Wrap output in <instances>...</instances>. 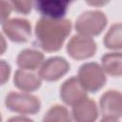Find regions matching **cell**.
I'll return each mask as SVG.
<instances>
[{"mask_svg": "<svg viewBox=\"0 0 122 122\" xmlns=\"http://www.w3.org/2000/svg\"><path fill=\"white\" fill-rule=\"evenodd\" d=\"M70 19H51L41 17L34 28V45L47 52L58 51L71 31Z\"/></svg>", "mask_w": 122, "mask_h": 122, "instance_id": "obj_1", "label": "cell"}, {"mask_svg": "<svg viewBox=\"0 0 122 122\" xmlns=\"http://www.w3.org/2000/svg\"><path fill=\"white\" fill-rule=\"evenodd\" d=\"M108 23V18L101 10H86L76 19L74 24L75 30L84 36L92 37L99 35Z\"/></svg>", "mask_w": 122, "mask_h": 122, "instance_id": "obj_2", "label": "cell"}, {"mask_svg": "<svg viewBox=\"0 0 122 122\" xmlns=\"http://www.w3.org/2000/svg\"><path fill=\"white\" fill-rule=\"evenodd\" d=\"M77 77L83 88L92 93L101 90L107 81L103 68L96 62H87L81 65Z\"/></svg>", "mask_w": 122, "mask_h": 122, "instance_id": "obj_3", "label": "cell"}, {"mask_svg": "<svg viewBox=\"0 0 122 122\" xmlns=\"http://www.w3.org/2000/svg\"><path fill=\"white\" fill-rule=\"evenodd\" d=\"M6 108L21 114H36L41 109V102L35 95L10 92L5 98Z\"/></svg>", "mask_w": 122, "mask_h": 122, "instance_id": "obj_4", "label": "cell"}, {"mask_svg": "<svg viewBox=\"0 0 122 122\" xmlns=\"http://www.w3.org/2000/svg\"><path fill=\"white\" fill-rule=\"evenodd\" d=\"M96 43L92 37L81 34L73 35L67 44V53L74 60H85L96 52Z\"/></svg>", "mask_w": 122, "mask_h": 122, "instance_id": "obj_5", "label": "cell"}, {"mask_svg": "<svg viewBox=\"0 0 122 122\" xmlns=\"http://www.w3.org/2000/svg\"><path fill=\"white\" fill-rule=\"evenodd\" d=\"M3 33L14 43L28 42L31 36V25L28 19L25 18H11L8 19L2 24Z\"/></svg>", "mask_w": 122, "mask_h": 122, "instance_id": "obj_6", "label": "cell"}, {"mask_svg": "<svg viewBox=\"0 0 122 122\" xmlns=\"http://www.w3.org/2000/svg\"><path fill=\"white\" fill-rule=\"evenodd\" d=\"M70 63L64 57L53 56L43 62L39 69L38 75L45 81L54 82L62 78L70 71Z\"/></svg>", "mask_w": 122, "mask_h": 122, "instance_id": "obj_7", "label": "cell"}, {"mask_svg": "<svg viewBox=\"0 0 122 122\" xmlns=\"http://www.w3.org/2000/svg\"><path fill=\"white\" fill-rule=\"evenodd\" d=\"M59 94L62 101L71 107L87 98V91L83 88L77 76H71L63 82Z\"/></svg>", "mask_w": 122, "mask_h": 122, "instance_id": "obj_8", "label": "cell"}, {"mask_svg": "<svg viewBox=\"0 0 122 122\" xmlns=\"http://www.w3.org/2000/svg\"><path fill=\"white\" fill-rule=\"evenodd\" d=\"M99 106L103 117H122V93L116 90L105 92L99 100Z\"/></svg>", "mask_w": 122, "mask_h": 122, "instance_id": "obj_9", "label": "cell"}, {"mask_svg": "<svg viewBox=\"0 0 122 122\" xmlns=\"http://www.w3.org/2000/svg\"><path fill=\"white\" fill-rule=\"evenodd\" d=\"M70 3L67 0H38L34 2V8L42 17L64 19Z\"/></svg>", "mask_w": 122, "mask_h": 122, "instance_id": "obj_10", "label": "cell"}, {"mask_svg": "<svg viewBox=\"0 0 122 122\" xmlns=\"http://www.w3.org/2000/svg\"><path fill=\"white\" fill-rule=\"evenodd\" d=\"M72 118L75 122H95L98 118V109L95 101L85 98L72 107Z\"/></svg>", "mask_w": 122, "mask_h": 122, "instance_id": "obj_11", "label": "cell"}, {"mask_svg": "<svg viewBox=\"0 0 122 122\" xmlns=\"http://www.w3.org/2000/svg\"><path fill=\"white\" fill-rule=\"evenodd\" d=\"M44 58V54L37 50L24 49L18 53L16 64L21 70L33 71L43 64Z\"/></svg>", "mask_w": 122, "mask_h": 122, "instance_id": "obj_12", "label": "cell"}, {"mask_svg": "<svg viewBox=\"0 0 122 122\" xmlns=\"http://www.w3.org/2000/svg\"><path fill=\"white\" fill-rule=\"evenodd\" d=\"M13 85L23 92H34L41 87V78L32 71L19 69L14 73Z\"/></svg>", "mask_w": 122, "mask_h": 122, "instance_id": "obj_13", "label": "cell"}, {"mask_svg": "<svg viewBox=\"0 0 122 122\" xmlns=\"http://www.w3.org/2000/svg\"><path fill=\"white\" fill-rule=\"evenodd\" d=\"M104 71L113 77L122 75V52H108L101 57Z\"/></svg>", "mask_w": 122, "mask_h": 122, "instance_id": "obj_14", "label": "cell"}, {"mask_svg": "<svg viewBox=\"0 0 122 122\" xmlns=\"http://www.w3.org/2000/svg\"><path fill=\"white\" fill-rule=\"evenodd\" d=\"M103 44L109 50H122V23L111 26L104 36Z\"/></svg>", "mask_w": 122, "mask_h": 122, "instance_id": "obj_15", "label": "cell"}, {"mask_svg": "<svg viewBox=\"0 0 122 122\" xmlns=\"http://www.w3.org/2000/svg\"><path fill=\"white\" fill-rule=\"evenodd\" d=\"M42 122H72V119L67 108L57 104L47 111Z\"/></svg>", "mask_w": 122, "mask_h": 122, "instance_id": "obj_16", "label": "cell"}, {"mask_svg": "<svg viewBox=\"0 0 122 122\" xmlns=\"http://www.w3.org/2000/svg\"><path fill=\"white\" fill-rule=\"evenodd\" d=\"M10 4L12 6V9L16 12L22 14H29L34 3L30 0H23V1H10Z\"/></svg>", "mask_w": 122, "mask_h": 122, "instance_id": "obj_17", "label": "cell"}, {"mask_svg": "<svg viewBox=\"0 0 122 122\" xmlns=\"http://www.w3.org/2000/svg\"><path fill=\"white\" fill-rule=\"evenodd\" d=\"M1 5H2V10H1V24H3L4 22H6L11 12V10H13L12 9V6L10 4V1L7 2V1H2L1 2Z\"/></svg>", "mask_w": 122, "mask_h": 122, "instance_id": "obj_18", "label": "cell"}, {"mask_svg": "<svg viewBox=\"0 0 122 122\" xmlns=\"http://www.w3.org/2000/svg\"><path fill=\"white\" fill-rule=\"evenodd\" d=\"M10 66L5 61L1 60V84L4 85L10 78Z\"/></svg>", "mask_w": 122, "mask_h": 122, "instance_id": "obj_19", "label": "cell"}, {"mask_svg": "<svg viewBox=\"0 0 122 122\" xmlns=\"http://www.w3.org/2000/svg\"><path fill=\"white\" fill-rule=\"evenodd\" d=\"M7 122H34L33 120H31L30 118L25 117V116H12L10 119L7 120Z\"/></svg>", "mask_w": 122, "mask_h": 122, "instance_id": "obj_20", "label": "cell"}, {"mask_svg": "<svg viewBox=\"0 0 122 122\" xmlns=\"http://www.w3.org/2000/svg\"><path fill=\"white\" fill-rule=\"evenodd\" d=\"M100 122H119L116 118H113V117H103L101 120H100Z\"/></svg>", "mask_w": 122, "mask_h": 122, "instance_id": "obj_21", "label": "cell"}]
</instances>
